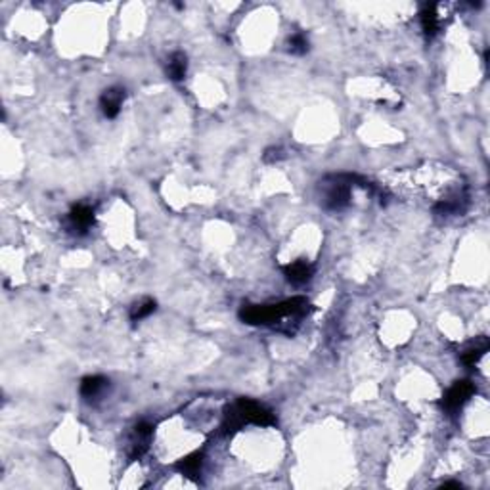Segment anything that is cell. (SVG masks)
Returning a JSON list of instances; mask_svg holds the SVG:
<instances>
[{"label": "cell", "instance_id": "6da1fadb", "mask_svg": "<svg viewBox=\"0 0 490 490\" xmlns=\"http://www.w3.org/2000/svg\"><path fill=\"white\" fill-rule=\"evenodd\" d=\"M311 312V305L305 297H293L278 305H244L239 320L249 326H272L284 320H301Z\"/></svg>", "mask_w": 490, "mask_h": 490}, {"label": "cell", "instance_id": "7a4b0ae2", "mask_svg": "<svg viewBox=\"0 0 490 490\" xmlns=\"http://www.w3.org/2000/svg\"><path fill=\"white\" fill-rule=\"evenodd\" d=\"M362 186L370 188L366 180L359 179L356 174H334L324 180V199L322 205L327 211H341L351 203V188Z\"/></svg>", "mask_w": 490, "mask_h": 490}, {"label": "cell", "instance_id": "3957f363", "mask_svg": "<svg viewBox=\"0 0 490 490\" xmlns=\"http://www.w3.org/2000/svg\"><path fill=\"white\" fill-rule=\"evenodd\" d=\"M234 408H236L244 424L261 425V427H270V425L278 424L276 416L266 406H262V404L251 401V399H239L234 404Z\"/></svg>", "mask_w": 490, "mask_h": 490}, {"label": "cell", "instance_id": "277c9868", "mask_svg": "<svg viewBox=\"0 0 490 490\" xmlns=\"http://www.w3.org/2000/svg\"><path fill=\"white\" fill-rule=\"evenodd\" d=\"M473 394L475 385L471 383V381H467V379L456 381V383L450 387L448 391L444 392V397H442V410H446L448 414H456V412L464 408V404H466Z\"/></svg>", "mask_w": 490, "mask_h": 490}, {"label": "cell", "instance_id": "5b68a950", "mask_svg": "<svg viewBox=\"0 0 490 490\" xmlns=\"http://www.w3.org/2000/svg\"><path fill=\"white\" fill-rule=\"evenodd\" d=\"M92 224H94V209L90 205H75L67 215V226L75 234H87Z\"/></svg>", "mask_w": 490, "mask_h": 490}, {"label": "cell", "instance_id": "8992f818", "mask_svg": "<svg viewBox=\"0 0 490 490\" xmlns=\"http://www.w3.org/2000/svg\"><path fill=\"white\" fill-rule=\"evenodd\" d=\"M122 102H125V89L121 87H111L104 90V94L100 96V109L107 119H115L121 111Z\"/></svg>", "mask_w": 490, "mask_h": 490}, {"label": "cell", "instance_id": "52a82bcc", "mask_svg": "<svg viewBox=\"0 0 490 490\" xmlns=\"http://www.w3.org/2000/svg\"><path fill=\"white\" fill-rule=\"evenodd\" d=\"M467 205H469V199H467L466 192H456V194H452V196H448L446 199L437 201L433 211L435 215H439V217L462 215V212H466Z\"/></svg>", "mask_w": 490, "mask_h": 490}, {"label": "cell", "instance_id": "ba28073f", "mask_svg": "<svg viewBox=\"0 0 490 490\" xmlns=\"http://www.w3.org/2000/svg\"><path fill=\"white\" fill-rule=\"evenodd\" d=\"M154 435V425L149 421H138L134 425V439L131 444V460H140L146 454L149 446V439Z\"/></svg>", "mask_w": 490, "mask_h": 490}, {"label": "cell", "instance_id": "9c48e42d", "mask_svg": "<svg viewBox=\"0 0 490 490\" xmlns=\"http://www.w3.org/2000/svg\"><path fill=\"white\" fill-rule=\"evenodd\" d=\"M284 276L293 286H305L314 276V266H312L311 262L299 259V261L289 262V264L284 266Z\"/></svg>", "mask_w": 490, "mask_h": 490}, {"label": "cell", "instance_id": "30bf717a", "mask_svg": "<svg viewBox=\"0 0 490 490\" xmlns=\"http://www.w3.org/2000/svg\"><path fill=\"white\" fill-rule=\"evenodd\" d=\"M109 387V381H107L106 377L102 376H89L84 377L81 381V387H79V391H81V397L84 399V401H98L100 397H104V392H106V389Z\"/></svg>", "mask_w": 490, "mask_h": 490}, {"label": "cell", "instance_id": "8fae6325", "mask_svg": "<svg viewBox=\"0 0 490 490\" xmlns=\"http://www.w3.org/2000/svg\"><path fill=\"white\" fill-rule=\"evenodd\" d=\"M489 339L487 337H479V339H475L473 343H469L464 351L460 352V359H462V362L466 366H475L482 359V354L489 351Z\"/></svg>", "mask_w": 490, "mask_h": 490}, {"label": "cell", "instance_id": "7c38bea8", "mask_svg": "<svg viewBox=\"0 0 490 490\" xmlns=\"http://www.w3.org/2000/svg\"><path fill=\"white\" fill-rule=\"evenodd\" d=\"M201 466H203V452H194L190 456L182 457L176 464V469L190 479H197V475L201 473Z\"/></svg>", "mask_w": 490, "mask_h": 490}, {"label": "cell", "instance_id": "4fadbf2b", "mask_svg": "<svg viewBox=\"0 0 490 490\" xmlns=\"http://www.w3.org/2000/svg\"><path fill=\"white\" fill-rule=\"evenodd\" d=\"M419 19H421V29L427 39H433L437 31H439V16H437V4H425L421 14H419Z\"/></svg>", "mask_w": 490, "mask_h": 490}, {"label": "cell", "instance_id": "5bb4252c", "mask_svg": "<svg viewBox=\"0 0 490 490\" xmlns=\"http://www.w3.org/2000/svg\"><path fill=\"white\" fill-rule=\"evenodd\" d=\"M186 69H188V57L184 52H174L169 57V64H167V75L172 81H182L186 77Z\"/></svg>", "mask_w": 490, "mask_h": 490}, {"label": "cell", "instance_id": "9a60e30c", "mask_svg": "<svg viewBox=\"0 0 490 490\" xmlns=\"http://www.w3.org/2000/svg\"><path fill=\"white\" fill-rule=\"evenodd\" d=\"M156 301L154 299H144V301L136 302L131 309V320L132 322H140V320L147 318L149 314L156 312Z\"/></svg>", "mask_w": 490, "mask_h": 490}, {"label": "cell", "instance_id": "2e32d148", "mask_svg": "<svg viewBox=\"0 0 490 490\" xmlns=\"http://www.w3.org/2000/svg\"><path fill=\"white\" fill-rule=\"evenodd\" d=\"M287 44H289V52L295 54V56H302V54L309 52V41H307V37L302 33H295L293 37H289Z\"/></svg>", "mask_w": 490, "mask_h": 490}, {"label": "cell", "instance_id": "e0dca14e", "mask_svg": "<svg viewBox=\"0 0 490 490\" xmlns=\"http://www.w3.org/2000/svg\"><path fill=\"white\" fill-rule=\"evenodd\" d=\"M282 157H284V149L282 147H270V149H266V154L262 156V159L266 163H274V161H278Z\"/></svg>", "mask_w": 490, "mask_h": 490}, {"label": "cell", "instance_id": "ac0fdd59", "mask_svg": "<svg viewBox=\"0 0 490 490\" xmlns=\"http://www.w3.org/2000/svg\"><path fill=\"white\" fill-rule=\"evenodd\" d=\"M442 489H462V484L460 482H444Z\"/></svg>", "mask_w": 490, "mask_h": 490}]
</instances>
